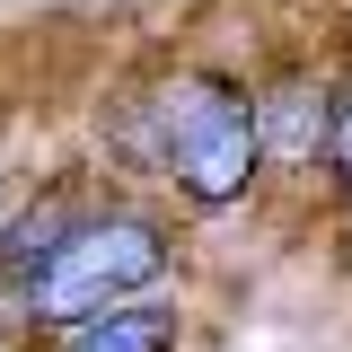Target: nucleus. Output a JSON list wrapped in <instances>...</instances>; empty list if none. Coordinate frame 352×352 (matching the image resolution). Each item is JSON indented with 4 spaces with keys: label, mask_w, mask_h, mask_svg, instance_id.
Masks as SVG:
<instances>
[{
    "label": "nucleus",
    "mask_w": 352,
    "mask_h": 352,
    "mask_svg": "<svg viewBox=\"0 0 352 352\" xmlns=\"http://www.w3.org/2000/svg\"><path fill=\"white\" fill-rule=\"evenodd\" d=\"M326 168H335V185L352 194V88L335 97V132H326Z\"/></svg>",
    "instance_id": "20e7f679"
},
{
    "label": "nucleus",
    "mask_w": 352,
    "mask_h": 352,
    "mask_svg": "<svg viewBox=\"0 0 352 352\" xmlns=\"http://www.w3.org/2000/svg\"><path fill=\"white\" fill-rule=\"evenodd\" d=\"M344 256H352V220H344Z\"/></svg>",
    "instance_id": "39448f33"
},
{
    "label": "nucleus",
    "mask_w": 352,
    "mask_h": 352,
    "mask_svg": "<svg viewBox=\"0 0 352 352\" xmlns=\"http://www.w3.org/2000/svg\"><path fill=\"white\" fill-rule=\"evenodd\" d=\"M176 335H185V317L168 300H115L80 326H62V352H176Z\"/></svg>",
    "instance_id": "7ed1b4c3"
},
{
    "label": "nucleus",
    "mask_w": 352,
    "mask_h": 352,
    "mask_svg": "<svg viewBox=\"0 0 352 352\" xmlns=\"http://www.w3.org/2000/svg\"><path fill=\"white\" fill-rule=\"evenodd\" d=\"M0 300H9V291H0Z\"/></svg>",
    "instance_id": "423d86ee"
},
{
    "label": "nucleus",
    "mask_w": 352,
    "mask_h": 352,
    "mask_svg": "<svg viewBox=\"0 0 352 352\" xmlns=\"http://www.w3.org/2000/svg\"><path fill=\"white\" fill-rule=\"evenodd\" d=\"M124 159L141 176L176 185L194 212H220L256 185V159H264V106L229 71H203V62H176L159 80L124 97Z\"/></svg>",
    "instance_id": "f257e3e1"
},
{
    "label": "nucleus",
    "mask_w": 352,
    "mask_h": 352,
    "mask_svg": "<svg viewBox=\"0 0 352 352\" xmlns=\"http://www.w3.org/2000/svg\"><path fill=\"white\" fill-rule=\"evenodd\" d=\"M168 273V229L150 212H80L62 229V247L9 291L27 326H80L115 300H141Z\"/></svg>",
    "instance_id": "f03ea898"
}]
</instances>
